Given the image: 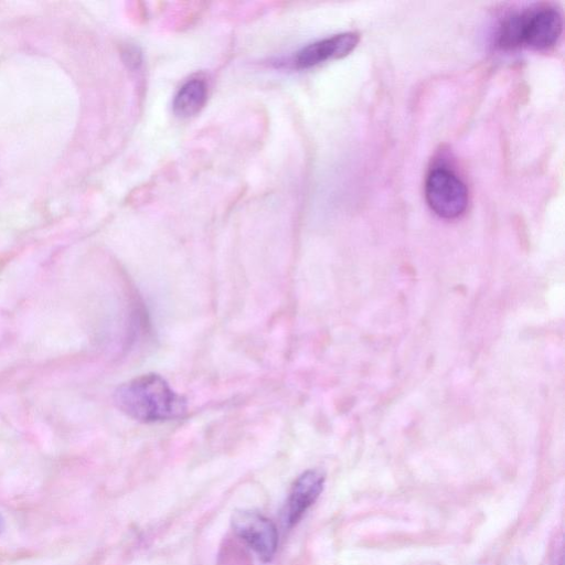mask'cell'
<instances>
[{
  "instance_id": "cell-5",
  "label": "cell",
  "mask_w": 565,
  "mask_h": 565,
  "mask_svg": "<svg viewBox=\"0 0 565 565\" xmlns=\"http://www.w3.org/2000/svg\"><path fill=\"white\" fill-rule=\"evenodd\" d=\"M324 475L318 469L303 471L296 478L289 490L284 522L291 529L298 524L308 509L317 501L323 490Z\"/></svg>"
},
{
  "instance_id": "cell-4",
  "label": "cell",
  "mask_w": 565,
  "mask_h": 565,
  "mask_svg": "<svg viewBox=\"0 0 565 565\" xmlns=\"http://www.w3.org/2000/svg\"><path fill=\"white\" fill-rule=\"evenodd\" d=\"M231 526L262 562L273 559L278 547V531L270 519L255 510L239 509L233 511Z\"/></svg>"
},
{
  "instance_id": "cell-2",
  "label": "cell",
  "mask_w": 565,
  "mask_h": 565,
  "mask_svg": "<svg viewBox=\"0 0 565 565\" xmlns=\"http://www.w3.org/2000/svg\"><path fill=\"white\" fill-rule=\"evenodd\" d=\"M563 29L561 12L550 6H539L507 17L498 32L503 49L521 45L543 50L556 43Z\"/></svg>"
},
{
  "instance_id": "cell-3",
  "label": "cell",
  "mask_w": 565,
  "mask_h": 565,
  "mask_svg": "<svg viewBox=\"0 0 565 565\" xmlns=\"http://www.w3.org/2000/svg\"><path fill=\"white\" fill-rule=\"evenodd\" d=\"M425 195L431 210L445 218L459 216L468 205L466 184L457 174L445 168H436L429 172L425 183Z\"/></svg>"
},
{
  "instance_id": "cell-6",
  "label": "cell",
  "mask_w": 565,
  "mask_h": 565,
  "mask_svg": "<svg viewBox=\"0 0 565 565\" xmlns=\"http://www.w3.org/2000/svg\"><path fill=\"white\" fill-rule=\"evenodd\" d=\"M356 32H343L316 41L302 47L295 56V65L300 68L315 66L330 58L349 54L359 43Z\"/></svg>"
},
{
  "instance_id": "cell-1",
  "label": "cell",
  "mask_w": 565,
  "mask_h": 565,
  "mask_svg": "<svg viewBox=\"0 0 565 565\" xmlns=\"http://www.w3.org/2000/svg\"><path fill=\"white\" fill-rule=\"evenodd\" d=\"M114 401L127 416L145 423L178 418L186 409L185 399L154 373L134 377L119 385Z\"/></svg>"
},
{
  "instance_id": "cell-7",
  "label": "cell",
  "mask_w": 565,
  "mask_h": 565,
  "mask_svg": "<svg viewBox=\"0 0 565 565\" xmlns=\"http://www.w3.org/2000/svg\"><path fill=\"white\" fill-rule=\"evenodd\" d=\"M207 97L206 83L201 78L185 82L173 98V113L182 118L198 114L204 106Z\"/></svg>"
}]
</instances>
